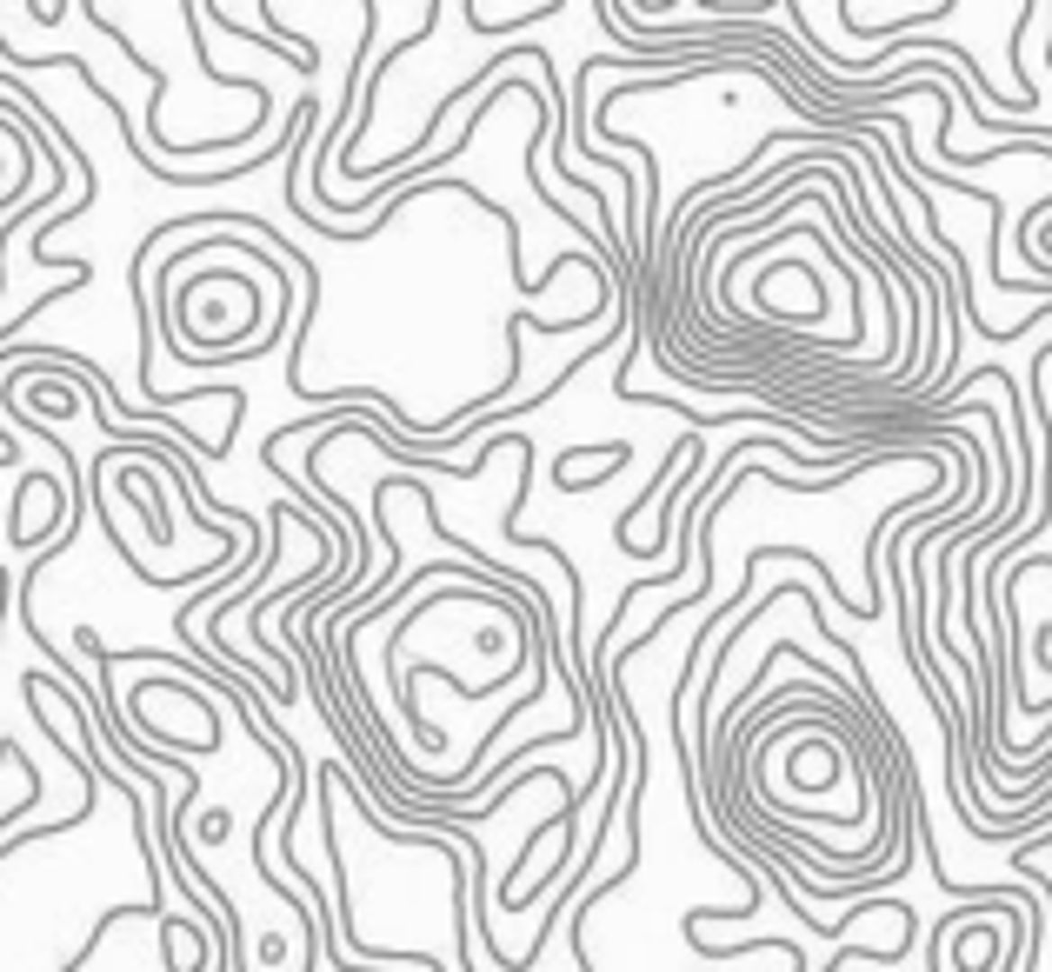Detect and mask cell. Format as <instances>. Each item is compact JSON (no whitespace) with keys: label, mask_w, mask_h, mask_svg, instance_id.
Returning a JSON list of instances; mask_svg holds the SVG:
<instances>
[{"label":"cell","mask_w":1052,"mask_h":972,"mask_svg":"<svg viewBox=\"0 0 1052 972\" xmlns=\"http://www.w3.org/2000/svg\"><path fill=\"white\" fill-rule=\"evenodd\" d=\"M227 826H233V820H227V806H213L207 820H200V840H207V846H213V840H227Z\"/></svg>","instance_id":"cell-1"}]
</instances>
